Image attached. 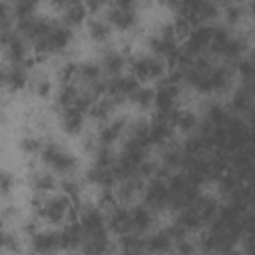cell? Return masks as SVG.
Wrapping results in <instances>:
<instances>
[{"label": "cell", "mask_w": 255, "mask_h": 255, "mask_svg": "<svg viewBox=\"0 0 255 255\" xmlns=\"http://www.w3.org/2000/svg\"><path fill=\"white\" fill-rule=\"evenodd\" d=\"M108 229L112 233L126 235L133 231V221H131V207L128 205H116L110 213H108Z\"/></svg>", "instance_id": "23"}, {"label": "cell", "mask_w": 255, "mask_h": 255, "mask_svg": "<svg viewBox=\"0 0 255 255\" xmlns=\"http://www.w3.org/2000/svg\"><path fill=\"white\" fill-rule=\"evenodd\" d=\"M86 36L92 44H108L114 36V28L106 20V16H90V20L86 22Z\"/></svg>", "instance_id": "26"}, {"label": "cell", "mask_w": 255, "mask_h": 255, "mask_svg": "<svg viewBox=\"0 0 255 255\" xmlns=\"http://www.w3.org/2000/svg\"><path fill=\"white\" fill-rule=\"evenodd\" d=\"M72 44H74V30L58 20V24L52 28L48 36L32 44V54L36 60H48L56 54L66 52Z\"/></svg>", "instance_id": "2"}, {"label": "cell", "mask_w": 255, "mask_h": 255, "mask_svg": "<svg viewBox=\"0 0 255 255\" xmlns=\"http://www.w3.org/2000/svg\"><path fill=\"white\" fill-rule=\"evenodd\" d=\"M30 90H32L34 98H38V100H48V98H52V96L56 94V90H54V80H52L50 76H46V74H40V76L32 78Z\"/></svg>", "instance_id": "39"}, {"label": "cell", "mask_w": 255, "mask_h": 255, "mask_svg": "<svg viewBox=\"0 0 255 255\" xmlns=\"http://www.w3.org/2000/svg\"><path fill=\"white\" fill-rule=\"evenodd\" d=\"M231 118H233V114H231V110H229L225 104L211 102V104L205 106L203 124H207V126H211V128H225Z\"/></svg>", "instance_id": "30"}, {"label": "cell", "mask_w": 255, "mask_h": 255, "mask_svg": "<svg viewBox=\"0 0 255 255\" xmlns=\"http://www.w3.org/2000/svg\"><path fill=\"white\" fill-rule=\"evenodd\" d=\"M191 207L199 213V217L203 219V223L209 225V223L217 217V213H219V209H221V203H219V199H217L215 195H211V193H201V195L195 199V203H193Z\"/></svg>", "instance_id": "31"}, {"label": "cell", "mask_w": 255, "mask_h": 255, "mask_svg": "<svg viewBox=\"0 0 255 255\" xmlns=\"http://www.w3.org/2000/svg\"><path fill=\"white\" fill-rule=\"evenodd\" d=\"M213 30H215V24H199V26H193L191 32L185 36L181 50L189 58H201V56L209 54L211 40H213Z\"/></svg>", "instance_id": "7"}, {"label": "cell", "mask_w": 255, "mask_h": 255, "mask_svg": "<svg viewBox=\"0 0 255 255\" xmlns=\"http://www.w3.org/2000/svg\"><path fill=\"white\" fill-rule=\"evenodd\" d=\"M30 239V251L38 255H52L60 249V233L54 229H40Z\"/></svg>", "instance_id": "21"}, {"label": "cell", "mask_w": 255, "mask_h": 255, "mask_svg": "<svg viewBox=\"0 0 255 255\" xmlns=\"http://www.w3.org/2000/svg\"><path fill=\"white\" fill-rule=\"evenodd\" d=\"M60 189H62V193H66L72 201H78V197H80V193H82V185H80V179H76V177H64L62 181H60Z\"/></svg>", "instance_id": "42"}, {"label": "cell", "mask_w": 255, "mask_h": 255, "mask_svg": "<svg viewBox=\"0 0 255 255\" xmlns=\"http://www.w3.org/2000/svg\"><path fill=\"white\" fill-rule=\"evenodd\" d=\"M169 122H171L173 129H175L177 133L185 135V137L197 133L199 128H201V118H199L197 112H193L191 108H177V110L171 114Z\"/></svg>", "instance_id": "17"}, {"label": "cell", "mask_w": 255, "mask_h": 255, "mask_svg": "<svg viewBox=\"0 0 255 255\" xmlns=\"http://www.w3.org/2000/svg\"><path fill=\"white\" fill-rule=\"evenodd\" d=\"M229 167L239 175V179L245 185L253 183L255 181V145L229 153Z\"/></svg>", "instance_id": "11"}, {"label": "cell", "mask_w": 255, "mask_h": 255, "mask_svg": "<svg viewBox=\"0 0 255 255\" xmlns=\"http://www.w3.org/2000/svg\"><path fill=\"white\" fill-rule=\"evenodd\" d=\"M253 34H255V32H253Z\"/></svg>", "instance_id": "51"}, {"label": "cell", "mask_w": 255, "mask_h": 255, "mask_svg": "<svg viewBox=\"0 0 255 255\" xmlns=\"http://www.w3.org/2000/svg\"><path fill=\"white\" fill-rule=\"evenodd\" d=\"M58 16H60V22L72 30L84 26L90 20V12H88L86 2H64Z\"/></svg>", "instance_id": "22"}, {"label": "cell", "mask_w": 255, "mask_h": 255, "mask_svg": "<svg viewBox=\"0 0 255 255\" xmlns=\"http://www.w3.org/2000/svg\"><path fill=\"white\" fill-rule=\"evenodd\" d=\"M78 221L84 229L86 235H96V233H106L108 229V215L100 205H84L78 213Z\"/></svg>", "instance_id": "13"}, {"label": "cell", "mask_w": 255, "mask_h": 255, "mask_svg": "<svg viewBox=\"0 0 255 255\" xmlns=\"http://www.w3.org/2000/svg\"><path fill=\"white\" fill-rule=\"evenodd\" d=\"M175 239L167 229H157L145 235V253L147 255H169L173 253Z\"/></svg>", "instance_id": "25"}, {"label": "cell", "mask_w": 255, "mask_h": 255, "mask_svg": "<svg viewBox=\"0 0 255 255\" xmlns=\"http://www.w3.org/2000/svg\"><path fill=\"white\" fill-rule=\"evenodd\" d=\"M60 233V249L62 251H78L82 249V243L86 239V233L80 225V221H68L66 225H62V229L58 231Z\"/></svg>", "instance_id": "24"}, {"label": "cell", "mask_w": 255, "mask_h": 255, "mask_svg": "<svg viewBox=\"0 0 255 255\" xmlns=\"http://www.w3.org/2000/svg\"><path fill=\"white\" fill-rule=\"evenodd\" d=\"M16 185H18L16 175H14L12 171L4 169V171H2V175H0V191H2V197H4V199H8V197L16 191Z\"/></svg>", "instance_id": "43"}, {"label": "cell", "mask_w": 255, "mask_h": 255, "mask_svg": "<svg viewBox=\"0 0 255 255\" xmlns=\"http://www.w3.org/2000/svg\"><path fill=\"white\" fill-rule=\"evenodd\" d=\"M245 12H247V18H253L255 20V2L245 4Z\"/></svg>", "instance_id": "49"}, {"label": "cell", "mask_w": 255, "mask_h": 255, "mask_svg": "<svg viewBox=\"0 0 255 255\" xmlns=\"http://www.w3.org/2000/svg\"><path fill=\"white\" fill-rule=\"evenodd\" d=\"M30 74H28V68L26 66H16V64H6L4 70H2V84L8 92L16 94V92H22L28 88L30 84Z\"/></svg>", "instance_id": "20"}, {"label": "cell", "mask_w": 255, "mask_h": 255, "mask_svg": "<svg viewBox=\"0 0 255 255\" xmlns=\"http://www.w3.org/2000/svg\"><path fill=\"white\" fill-rule=\"evenodd\" d=\"M12 14H14L16 22L28 20L38 14V4L32 0H16V2H12Z\"/></svg>", "instance_id": "41"}, {"label": "cell", "mask_w": 255, "mask_h": 255, "mask_svg": "<svg viewBox=\"0 0 255 255\" xmlns=\"http://www.w3.org/2000/svg\"><path fill=\"white\" fill-rule=\"evenodd\" d=\"M173 221H175L187 235L197 233V231H201V229L205 227L203 219L199 217V213H197L193 207H185V209H181V211H175Z\"/></svg>", "instance_id": "33"}, {"label": "cell", "mask_w": 255, "mask_h": 255, "mask_svg": "<svg viewBox=\"0 0 255 255\" xmlns=\"http://www.w3.org/2000/svg\"><path fill=\"white\" fill-rule=\"evenodd\" d=\"M74 201L66 195V193H52L48 197H44L42 207L38 211V217L50 225H66L70 219H74Z\"/></svg>", "instance_id": "4"}, {"label": "cell", "mask_w": 255, "mask_h": 255, "mask_svg": "<svg viewBox=\"0 0 255 255\" xmlns=\"http://www.w3.org/2000/svg\"><path fill=\"white\" fill-rule=\"evenodd\" d=\"M40 159L46 165V169H50L58 175H64V177H70L80 165L76 153H72L68 147H64L62 143H58L54 139L44 141V149L40 153Z\"/></svg>", "instance_id": "3"}, {"label": "cell", "mask_w": 255, "mask_h": 255, "mask_svg": "<svg viewBox=\"0 0 255 255\" xmlns=\"http://www.w3.org/2000/svg\"><path fill=\"white\" fill-rule=\"evenodd\" d=\"M241 243H243V255H255V235H245Z\"/></svg>", "instance_id": "47"}, {"label": "cell", "mask_w": 255, "mask_h": 255, "mask_svg": "<svg viewBox=\"0 0 255 255\" xmlns=\"http://www.w3.org/2000/svg\"><path fill=\"white\" fill-rule=\"evenodd\" d=\"M58 24V20L50 18V16H44V14H36L28 20H22V22H16V32L22 34L28 42H38L42 40L44 36H48L52 32V28Z\"/></svg>", "instance_id": "10"}, {"label": "cell", "mask_w": 255, "mask_h": 255, "mask_svg": "<svg viewBox=\"0 0 255 255\" xmlns=\"http://www.w3.org/2000/svg\"><path fill=\"white\" fill-rule=\"evenodd\" d=\"M38 225H40V223H38V217H36V215H32V217L22 219L20 229H22V233H24L26 237H32L34 233H38V231H40V227H38Z\"/></svg>", "instance_id": "45"}, {"label": "cell", "mask_w": 255, "mask_h": 255, "mask_svg": "<svg viewBox=\"0 0 255 255\" xmlns=\"http://www.w3.org/2000/svg\"><path fill=\"white\" fill-rule=\"evenodd\" d=\"M129 74L139 82V84H149V82H161L169 74V64L153 56L149 52H139L129 58Z\"/></svg>", "instance_id": "1"}, {"label": "cell", "mask_w": 255, "mask_h": 255, "mask_svg": "<svg viewBox=\"0 0 255 255\" xmlns=\"http://www.w3.org/2000/svg\"><path fill=\"white\" fill-rule=\"evenodd\" d=\"M173 253L175 255H197L199 253V247H197V241L183 237V239H177L175 245H173Z\"/></svg>", "instance_id": "44"}, {"label": "cell", "mask_w": 255, "mask_h": 255, "mask_svg": "<svg viewBox=\"0 0 255 255\" xmlns=\"http://www.w3.org/2000/svg\"><path fill=\"white\" fill-rule=\"evenodd\" d=\"M131 221H133V231L139 235H147L155 223V211L147 207L145 203H133L131 205Z\"/></svg>", "instance_id": "29"}, {"label": "cell", "mask_w": 255, "mask_h": 255, "mask_svg": "<svg viewBox=\"0 0 255 255\" xmlns=\"http://www.w3.org/2000/svg\"><path fill=\"white\" fill-rule=\"evenodd\" d=\"M143 187H145V179H141L139 175H133L118 181L114 187V193L120 205H131L137 197H141Z\"/></svg>", "instance_id": "19"}, {"label": "cell", "mask_w": 255, "mask_h": 255, "mask_svg": "<svg viewBox=\"0 0 255 255\" xmlns=\"http://www.w3.org/2000/svg\"><path fill=\"white\" fill-rule=\"evenodd\" d=\"M243 120L247 122V126H249V129H251V131L255 133V110H251V112H249V114H247V116H245Z\"/></svg>", "instance_id": "48"}, {"label": "cell", "mask_w": 255, "mask_h": 255, "mask_svg": "<svg viewBox=\"0 0 255 255\" xmlns=\"http://www.w3.org/2000/svg\"><path fill=\"white\" fill-rule=\"evenodd\" d=\"M118 106L110 100V98H100V100H96V104L90 108V112H88V116L92 118V120H96V122H100V124H106V122H110L112 118H114V110H116Z\"/></svg>", "instance_id": "37"}, {"label": "cell", "mask_w": 255, "mask_h": 255, "mask_svg": "<svg viewBox=\"0 0 255 255\" xmlns=\"http://www.w3.org/2000/svg\"><path fill=\"white\" fill-rule=\"evenodd\" d=\"M179 96H181V84L171 82V80L165 76V78L159 82L157 90H155V102H153L155 116L169 120L171 114L179 108V106H177Z\"/></svg>", "instance_id": "6"}, {"label": "cell", "mask_w": 255, "mask_h": 255, "mask_svg": "<svg viewBox=\"0 0 255 255\" xmlns=\"http://www.w3.org/2000/svg\"><path fill=\"white\" fill-rule=\"evenodd\" d=\"M2 217L6 223H16V219H20V209L16 205H4L2 207Z\"/></svg>", "instance_id": "46"}, {"label": "cell", "mask_w": 255, "mask_h": 255, "mask_svg": "<svg viewBox=\"0 0 255 255\" xmlns=\"http://www.w3.org/2000/svg\"><path fill=\"white\" fill-rule=\"evenodd\" d=\"M84 181L98 187V189H112L118 183L114 167H100V165H90L84 171Z\"/></svg>", "instance_id": "27"}, {"label": "cell", "mask_w": 255, "mask_h": 255, "mask_svg": "<svg viewBox=\"0 0 255 255\" xmlns=\"http://www.w3.org/2000/svg\"><path fill=\"white\" fill-rule=\"evenodd\" d=\"M2 249H4L6 255H22L24 253L22 233H18L16 229L4 227V231H2Z\"/></svg>", "instance_id": "38"}, {"label": "cell", "mask_w": 255, "mask_h": 255, "mask_svg": "<svg viewBox=\"0 0 255 255\" xmlns=\"http://www.w3.org/2000/svg\"><path fill=\"white\" fill-rule=\"evenodd\" d=\"M112 249V239L110 231L106 233H96V235H86L82 243V255H110Z\"/></svg>", "instance_id": "32"}, {"label": "cell", "mask_w": 255, "mask_h": 255, "mask_svg": "<svg viewBox=\"0 0 255 255\" xmlns=\"http://www.w3.org/2000/svg\"><path fill=\"white\" fill-rule=\"evenodd\" d=\"M128 126L129 120L124 116H114L110 122L102 124V128L98 129L96 137H98V145L104 147H114L118 141H122L128 135Z\"/></svg>", "instance_id": "12"}, {"label": "cell", "mask_w": 255, "mask_h": 255, "mask_svg": "<svg viewBox=\"0 0 255 255\" xmlns=\"http://www.w3.org/2000/svg\"><path fill=\"white\" fill-rule=\"evenodd\" d=\"M106 20L112 24L114 30L131 32L139 24L137 4H133L129 0H118L106 8Z\"/></svg>", "instance_id": "5"}, {"label": "cell", "mask_w": 255, "mask_h": 255, "mask_svg": "<svg viewBox=\"0 0 255 255\" xmlns=\"http://www.w3.org/2000/svg\"><path fill=\"white\" fill-rule=\"evenodd\" d=\"M141 199H143V203H145L147 207H151L155 213H157V211H163V209H169L171 191H169L167 179H165V177H153V179L145 181Z\"/></svg>", "instance_id": "9"}, {"label": "cell", "mask_w": 255, "mask_h": 255, "mask_svg": "<svg viewBox=\"0 0 255 255\" xmlns=\"http://www.w3.org/2000/svg\"><path fill=\"white\" fill-rule=\"evenodd\" d=\"M28 187L32 189V193L48 197V195H52V191H56L60 187V181H58L56 173L50 169H32L28 173Z\"/></svg>", "instance_id": "15"}, {"label": "cell", "mask_w": 255, "mask_h": 255, "mask_svg": "<svg viewBox=\"0 0 255 255\" xmlns=\"http://www.w3.org/2000/svg\"><path fill=\"white\" fill-rule=\"evenodd\" d=\"M245 18H247L245 4H239V2H227V4L221 6V20H223V26H227V28L239 26Z\"/></svg>", "instance_id": "36"}, {"label": "cell", "mask_w": 255, "mask_h": 255, "mask_svg": "<svg viewBox=\"0 0 255 255\" xmlns=\"http://www.w3.org/2000/svg\"><path fill=\"white\" fill-rule=\"evenodd\" d=\"M173 135H175V129H173V126H171L169 120L155 116L149 122V141H151V145L167 147V145H171Z\"/></svg>", "instance_id": "28"}, {"label": "cell", "mask_w": 255, "mask_h": 255, "mask_svg": "<svg viewBox=\"0 0 255 255\" xmlns=\"http://www.w3.org/2000/svg\"><path fill=\"white\" fill-rule=\"evenodd\" d=\"M58 128L64 135L68 137H76L82 135L84 128H86V114L78 108H68V110H60L58 116Z\"/></svg>", "instance_id": "18"}, {"label": "cell", "mask_w": 255, "mask_h": 255, "mask_svg": "<svg viewBox=\"0 0 255 255\" xmlns=\"http://www.w3.org/2000/svg\"><path fill=\"white\" fill-rule=\"evenodd\" d=\"M227 108L231 110L233 116L245 118L251 110H255V88L245 86V84L237 86V88L231 92V98H229Z\"/></svg>", "instance_id": "14"}, {"label": "cell", "mask_w": 255, "mask_h": 255, "mask_svg": "<svg viewBox=\"0 0 255 255\" xmlns=\"http://www.w3.org/2000/svg\"><path fill=\"white\" fill-rule=\"evenodd\" d=\"M2 38V50H4V58L8 64H16V66H26L28 58H30V48H28V40L14 30L10 32H0Z\"/></svg>", "instance_id": "8"}, {"label": "cell", "mask_w": 255, "mask_h": 255, "mask_svg": "<svg viewBox=\"0 0 255 255\" xmlns=\"http://www.w3.org/2000/svg\"><path fill=\"white\" fill-rule=\"evenodd\" d=\"M145 255H147V253H145Z\"/></svg>", "instance_id": "50"}, {"label": "cell", "mask_w": 255, "mask_h": 255, "mask_svg": "<svg viewBox=\"0 0 255 255\" xmlns=\"http://www.w3.org/2000/svg\"><path fill=\"white\" fill-rule=\"evenodd\" d=\"M128 102H129L133 108H137L139 112L151 110V108H153V102H155V90H153L149 84H139L137 90L129 96Z\"/></svg>", "instance_id": "35"}, {"label": "cell", "mask_w": 255, "mask_h": 255, "mask_svg": "<svg viewBox=\"0 0 255 255\" xmlns=\"http://www.w3.org/2000/svg\"><path fill=\"white\" fill-rule=\"evenodd\" d=\"M80 94H82V88L78 84H60L58 90H56V94H54L56 106L60 110L76 108V104L80 100Z\"/></svg>", "instance_id": "34"}, {"label": "cell", "mask_w": 255, "mask_h": 255, "mask_svg": "<svg viewBox=\"0 0 255 255\" xmlns=\"http://www.w3.org/2000/svg\"><path fill=\"white\" fill-rule=\"evenodd\" d=\"M98 62H100L106 78H116V76H122L124 74L126 66L129 64V58L120 48H108V50L102 52V56H100Z\"/></svg>", "instance_id": "16"}, {"label": "cell", "mask_w": 255, "mask_h": 255, "mask_svg": "<svg viewBox=\"0 0 255 255\" xmlns=\"http://www.w3.org/2000/svg\"><path fill=\"white\" fill-rule=\"evenodd\" d=\"M16 145H18V149H20L24 155H28V157L40 155L42 149H44V141H42L38 135H34V133H24V135H20Z\"/></svg>", "instance_id": "40"}]
</instances>
